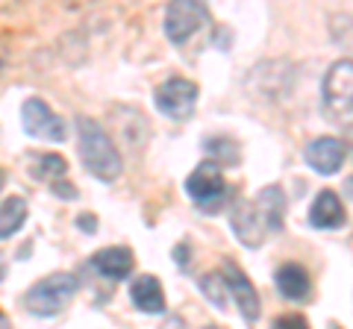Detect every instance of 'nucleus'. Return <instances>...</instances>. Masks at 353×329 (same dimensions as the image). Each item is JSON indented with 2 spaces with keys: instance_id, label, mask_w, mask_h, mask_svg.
I'll return each mask as SVG.
<instances>
[{
  "instance_id": "nucleus-1",
  "label": "nucleus",
  "mask_w": 353,
  "mask_h": 329,
  "mask_svg": "<svg viewBox=\"0 0 353 329\" xmlns=\"http://www.w3.org/2000/svg\"><path fill=\"white\" fill-rule=\"evenodd\" d=\"M285 217V194L280 185H265L253 200H239L230 209V229L236 233L239 244L256 250L268 235H277Z\"/></svg>"
},
{
  "instance_id": "nucleus-2",
  "label": "nucleus",
  "mask_w": 353,
  "mask_h": 329,
  "mask_svg": "<svg viewBox=\"0 0 353 329\" xmlns=\"http://www.w3.org/2000/svg\"><path fill=\"white\" fill-rule=\"evenodd\" d=\"M77 136H80V159L85 171L101 182H115L124 171V162H121V153L106 129L97 120L80 115L77 118Z\"/></svg>"
},
{
  "instance_id": "nucleus-3",
  "label": "nucleus",
  "mask_w": 353,
  "mask_h": 329,
  "mask_svg": "<svg viewBox=\"0 0 353 329\" xmlns=\"http://www.w3.org/2000/svg\"><path fill=\"white\" fill-rule=\"evenodd\" d=\"M321 109L330 124L353 127V59L330 65L321 85Z\"/></svg>"
},
{
  "instance_id": "nucleus-4",
  "label": "nucleus",
  "mask_w": 353,
  "mask_h": 329,
  "mask_svg": "<svg viewBox=\"0 0 353 329\" xmlns=\"http://www.w3.org/2000/svg\"><path fill=\"white\" fill-rule=\"evenodd\" d=\"M77 288H80V282L74 273H50L24 294V309L36 317H53L71 303Z\"/></svg>"
},
{
  "instance_id": "nucleus-5",
  "label": "nucleus",
  "mask_w": 353,
  "mask_h": 329,
  "mask_svg": "<svg viewBox=\"0 0 353 329\" xmlns=\"http://www.w3.org/2000/svg\"><path fill=\"white\" fill-rule=\"evenodd\" d=\"M185 194L194 200V206L203 215H218L230 200V185L221 173L218 162H201L185 180Z\"/></svg>"
},
{
  "instance_id": "nucleus-6",
  "label": "nucleus",
  "mask_w": 353,
  "mask_h": 329,
  "mask_svg": "<svg viewBox=\"0 0 353 329\" xmlns=\"http://www.w3.org/2000/svg\"><path fill=\"white\" fill-rule=\"evenodd\" d=\"M209 21L206 0H171L165 9V36L171 45H185Z\"/></svg>"
},
{
  "instance_id": "nucleus-7",
  "label": "nucleus",
  "mask_w": 353,
  "mask_h": 329,
  "mask_svg": "<svg viewBox=\"0 0 353 329\" xmlns=\"http://www.w3.org/2000/svg\"><path fill=\"white\" fill-rule=\"evenodd\" d=\"M153 100H157V109L165 118L189 120L197 106V85L192 80H185V76H168L157 89Z\"/></svg>"
},
{
  "instance_id": "nucleus-8",
  "label": "nucleus",
  "mask_w": 353,
  "mask_h": 329,
  "mask_svg": "<svg viewBox=\"0 0 353 329\" xmlns=\"http://www.w3.org/2000/svg\"><path fill=\"white\" fill-rule=\"evenodd\" d=\"M21 124L24 133L39 141H65V120L41 100V97H27L21 106Z\"/></svg>"
},
{
  "instance_id": "nucleus-9",
  "label": "nucleus",
  "mask_w": 353,
  "mask_h": 329,
  "mask_svg": "<svg viewBox=\"0 0 353 329\" xmlns=\"http://www.w3.org/2000/svg\"><path fill=\"white\" fill-rule=\"evenodd\" d=\"M303 159L315 173L333 177V173L341 171V164H345V159H347V145L341 138H333V136L312 138L303 150Z\"/></svg>"
},
{
  "instance_id": "nucleus-10",
  "label": "nucleus",
  "mask_w": 353,
  "mask_h": 329,
  "mask_svg": "<svg viewBox=\"0 0 353 329\" xmlns=\"http://www.w3.org/2000/svg\"><path fill=\"white\" fill-rule=\"evenodd\" d=\"M224 279H227V288H230V297H233L239 303V312L241 317H245L248 323L253 321H259V315H262V306H259V294L256 288H253V282L241 273V268L236 265V262H224Z\"/></svg>"
},
{
  "instance_id": "nucleus-11",
  "label": "nucleus",
  "mask_w": 353,
  "mask_h": 329,
  "mask_svg": "<svg viewBox=\"0 0 353 329\" xmlns=\"http://www.w3.org/2000/svg\"><path fill=\"white\" fill-rule=\"evenodd\" d=\"M92 268L101 273V277L121 282L132 273L136 259H132V250H127V247H106V250H97V253L92 256Z\"/></svg>"
},
{
  "instance_id": "nucleus-12",
  "label": "nucleus",
  "mask_w": 353,
  "mask_h": 329,
  "mask_svg": "<svg viewBox=\"0 0 353 329\" xmlns=\"http://www.w3.org/2000/svg\"><path fill=\"white\" fill-rule=\"evenodd\" d=\"M274 285H277V291L292 303L306 300L309 291H312V279H309L306 268L297 265V262H285V265H280L277 273H274Z\"/></svg>"
},
{
  "instance_id": "nucleus-13",
  "label": "nucleus",
  "mask_w": 353,
  "mask_h": 329,
  "mask_svg": "<svg viewBox=\"0 0 353 329\" xmlns=\"http://www.w3.org/2000/svg\"><path fill=\"white\" fill-rule=\"evenodd\" d=\"M345 221H347V215H345V206H341L336 191H321L312 200L309 224L315 229H339V226H345Z\"/></svg>"
},
{
  "instance_id": "nucleus-14",
  "label": "nucleus",
  "mask_w": 353,
  "mask_h": 329,
  "mask_svg": "<svg viewBox=\"0 0 353 329\" xmlns=\"http://www.w3.org/2000/svg\"><path fill=\"white\" fill-rule=\"evenodd\" d=\"M130 300L139 312L145 315H162L165 312V291L157 277H139L130 282Z\"/></svg>"
},
{
  "instance_id": "nucleus-15",
  "label": "nucleus",
  "mask_w": 353,
  "mask_h": 329,
  "mask_svg": "<svg viewBox=\"0 0 353 329\" xmlns=\"http://www.w3.org/2000/svg\"><path fill=\"white\" fill-rule=\"evenodd\" d=\"M27 221V200L24 197H6L3 203H0V241L12 238L21 226H24Z\"/></svg>"
},
{
  "instance_id": "nucleus-16",
  "label": "nucleus",
  "mask_w": 353,
  "mask_h": 329,
  "mask_svg": "<svg viewBox=\"0 0 353 329\" xmlns=\"http://www.w3.org/2000/svg\"><path fill=\"white\" fill-rule=\"evenodd\" d=\"M206 156L218 162V164H230V168H236V164L241 162V147L236 145L233 138H224V136H209L206 138Z\"/></svg>"
},
{
  "instance_id": "nucleus-17",
  "label": "nucleus",
  "mask_w": 353,
  "mask_h": 329,
  "mask_svg": "<svg viewBox=\"0 0 353 329\" xmlns=\"http://www.w3.org/2000/svg\"><path fill=\"white\" fill-rule=\"evenodd\" d=\"M197 285H201V294L215 306V309H227V303L233 300L230 297V288H227V279H224V273L221 270L206 273V277L197 279Z\"/></svg>"
},
{
  "instance_id": "nucleus-18",
  "label": "nucleus",
  "mask_w": 353,
  "mask_h": 329,
  "mask_svg": "<svg viewBox=\"0 0 353 329\" xmlns=\"http://www.w3.org/2000/svg\"><path fill=\"white\" fill-rule=\"evenodd\" d=\"M32 173H36L39 180L53 182V180H59V177L68 173V162H65L62 156H57V153H44V156L36 159V168H32Z\"/></svg>"
},
{
  "instance_id": "nucleus-19",
  "label": "nucleus",
  "mask_w": 353,
  "mask_h": 329,
  "mask_svg": "<svg viewBox=\"0 0 353 329\" xmlns=\"http://www.w3.org/2000/svg\"><path fill=\"white\" fill-rule=\"evenodd\" d=\"M50 191L53 194H57V197H62V200H74V197H77V189H71V182H59V180H53L50 182Z\"/></svg>"
},
{
  "instance_id": "nucleus-20",
  "label": "nucleus",
  "mask_w": 353,
  "mask_h": 329,
  "mask_svg": "<svg viewBox=\"0 0 353 329\" xmlns=\"http://www.w3.org/2000/svg\"><path fill=\"white\" fill-rule=\"evenodd\" d=\"M277 329H289V326H297V329H303L306 326V317H301V315H283V317H277V323H274Z\"/></svg>"
},
{
  "instance_id": "nucleus-21",
  "label": "nucleus",
  "mask_w": 353,
  "mask_h": 329,
  "mask_svg": "<svg viewBox=\"0 0 353 329\" xmlns=\"http://www.w3.org/2000/svg\"><path fill=\"white\" fill-rule=\"evenodd\" d=\"M77 226L85 229V233H94V229H97V221H94L92 215H80V217H77Z\"/></svg>"
},
{
  "instance_id": "nucleus-22",
  "label": "nucleus",
  "mask_w": 353,
  "mask_h": 329,
  "mask_svg": "<svg viewBox=\"0 0 353 329\" xmlns=\"http://www.w3.org/2000/svg\"><path fill=\"white\" fill-rule=\"evenodd\" d=\"M185 253H189V244H180L174 250V259L180 262V268H189V256H185Z\"/></svg>"
},
{
  "instance_id": "nucleus-23",
  "label": "nucleus",
  "mask_w": 353,
  "mask_h": 329,
  "mask_svg": "<svg viewBox=\"0 0 353 329\" xmlns=\"http://www.w3.org/2000/svg\"><path fill=\"white\" fill-rule=\"evenodd\" d=\"M6 277V265H3V262H0V279H3Z\"/></svg>"
},
{
  "instance_id": "nucleus-24",
  "label": "nucleus",
  "mask_w": 353,
  "mask_h": 329,
  "mask_svg": "<svg viewBox=\"0 0 353 329\" xmlns=\"http://www.w3.org/2000/svg\"><path fill=\"white\" fill-rule=\"evenodd\" d=\"M0 189H3V171H0Z\"/></svg>"
}]
</instances>
